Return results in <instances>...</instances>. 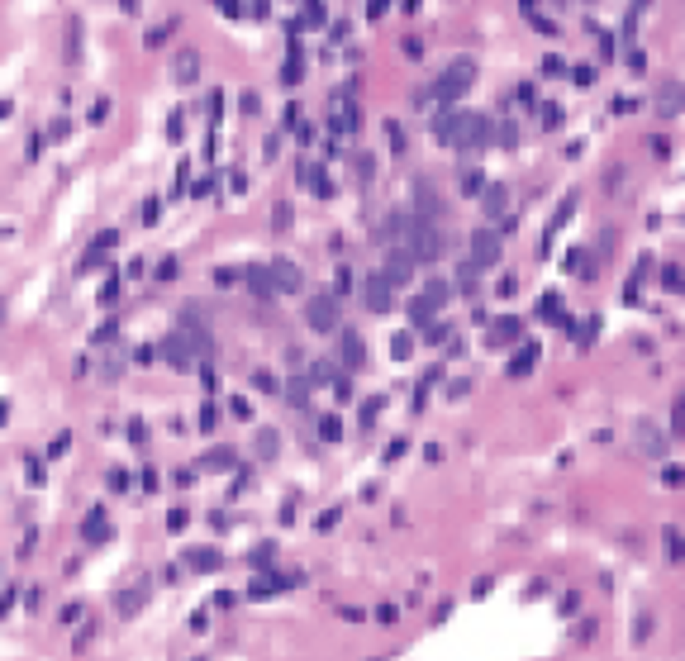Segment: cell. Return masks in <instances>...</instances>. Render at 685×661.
I'll return each mask as SVG.
<instances>
[{
  "label": "cell",
  "mask_w": 685,
  "mask_h": 661,
  "mask_svg": "<svg viewBox=\"0 0 685 661\" xmlns=\"http://www.w3.org/2000/svg\"><path fill=\"white\" fill-rule=\"evenodd\" d=\"M500 257V238H495V229H476L472 234V262L476 266H490Z\"/></svg>",
  "instance_id": "8fae6325"
},
{
  "label": "cell",
  "mask_w": 685,
  "mask_h": 661,
  "mask_svg": "<svg viewBox=\"0 0 685 661\" xmlns=\"http://www.w3.org/2000/svg\"><path fill=\"white\" fill-rule=\"evenodd\" d=\"M290 229V205H276V234H286Z\"/></svg>",
  "instance_id": "74e56055"
},
{
  "label": "cell",
  "mask_w": 685,
  "mask_h": 661,
  "mask_svg": "<svg viewBox=\"0 0 685 661\" xmlns=\"http://www.w3.org/2000/svg\"><path fill=\"white\" fill-rule=\"evenodd\" d=\"M638 452H642V457H666V438H661L657 428L642 423V428H638Z\"/></svg>",
  "instance_id": "ac0fdd59"
},
{
  "label": "cell",
  "mask_w": 685,
  "mask_h": 661,
  "mask_svg": "<svg viewBox=\"0 0 685 661\" xmlns=\"http://www.w3.org/2000/svg\"><path fill=\"white\" fill-rule=\"evenodd\" d=\"M452 286L467 295V300H472V295H481V266H476L472 257H462V262H457V281H452Z\"/></svg>",
  "instance_id": "5bb4252c"
},
{
  "label": "cell",
  "mask_w": 685,
  "mask_h": 661,
  "mask_svg": "<svg viewBox=\"0 0 685 661\" xmlns=\"http://www.w3.org/2000/svg\"><path fill=\"white\" fill-rule=\"evenodd\" d=\"M405 252H409L414 262H438V257H443V234H438V224L414 219V234L405 243Z\"/></svg>",
  "instance_id": "3957f363"
},
{
  "label": "cell",
  "mask_w": 685,
  "mask_h": 661,
  "mask_svg": "<svg viewBox=\"0 0 685 661\" xmlns=\"http://www.w3.org/2000/svg\"><path fill=\"white\" fill-rule=\"evenodd\" d=\"M448 281H428V286H423L419 291V300H414V305H409V314H414V324H433V314H438V310H443V305H448Z\"/></svg>",
  "instance_id": "5b68a950"
},
{
  "label": "cell",
  "mask_w": 685,
  "mask_h": 661,
  "mask_svg": "<svg viewBox=\"0 0 685 661\" xmlns=\"http://www.w3.org/2000/svg\"><path fill=\"white\" fill-rule=\"evenodd\" d=\"M319 438H324V443H338V438H342V419H333V414L319 419Z\"/></svg>",
  "instance_id": "d4e9b609"
},
{
  "label": "cell",
  "mask_w": 685,
  "mask_h": 661,
  "mask_svg": "<svg viewBox=\"0 0 685 661\" xmlns=\"http://www.w3.org/2000/svg\"><path fill=\"white\" fill-rule=\"evenodd\" d=\"M333 362H338L342 371H362V362H367V343H362V333L342 328L338 343H333Z\"/></svg>",
  "instance_id": "8992f818"
},
{
  "label": "cell",
  "mask_w": 685,
  "mask_h": 661,
  "mask_svg": "<svg viewBox=\"0 0 685 661\" xmlns=\"http://www.w3.org/2000/svg\"><path fill=\"white\" fill-rule=\"evenodd\" d=\"M414 266H419V262H414L405 248H391V252H386V266H381V276H386L391 286H405V281L414 276Z\"/></svg>",
  "instance_id": "30bf717a"
},
{
  "label": "cell",
  "mask_w": 685,
  "mask_h": 661,
  "mask_svg": "<svg viewBox=\"0 0 685 661\" xmlns=\"http://www.w3.org/2000/svg\"><path fill=\"white\" fill-rule=\"evenodd\" d=\"M347 291H352V271H347V266H338V276H333V295L342 300Z\"/></svg>",
  "instance_id": "f546056e"
},
{
  "label": "cell",
  "mask_w": 685,
  "mask_h": 661,
  "mask_svg": "<svg viewBox=\"0 0 685 661\" xmlns=\"http://www.w3.org/2000/svg\"><path fill=\"white\" fill-rule=\"evenodd\" d=\"M257 452H262V457H276V452H281V433H276V428H262V433H257Z\"/></svg>",
  "instance_id": "603a6c76"
},
{
  "label": "cell",
  "mask_w": 685,
  "mask_h": 661,
  "mask_svg": "<svg viewBox=\"0 0 685 661\" xmlns=\"http://www.w3.org/2000/svg\"><path fill=\"white\" fill-rule=\"evenodd\" d=\"M362 305H367V310H376V314H386V310L396 305V286H391L381 271H371L367 281H362Z\"/></svg>",
  "instance_id": "9c48e42d"
},
{
  "label": "cell",
  "mask_w": 685,
  "mask_h": 661,
  "mask_svg": "<svg viewBox=\"0 0 685 661\" xmlns=\"http://www.w3.org/2000/svg\"><path fill=\"white\" fill-rule=\"evenodd\" d=\"M205 466H210V471H229V466H234V452H210Z\"/></svg>",
  "instance_id": "f1b7e54d"
},
{
  "label": "cell",
  "mask_w": 685,
  "mask_h": 661,
  "mask_svg": "<svg viewBox=\"0 0 685 661\" xmlns=\"http://www.w3.org/2000/svg\"><path fill=\"white\" fill-rule=\"evenodd\" d=\"M305 324L315 333H338V295L333 291H319L305 300Z\"/></svg>",
  "instance_id": "277c9868"
},
{
  "label": "cell",
  "mask_w": 685,
  "mask_h": 661,
  "mask_svg": "<svg viewBox=\"0 0 685 661\" xmlns=\"http://www.w3.org/2000/svg\"><path fill=\"white\" fill-rule=\"evenodd\" d=\"M414 219H428V224L443 219V195L428 176H414Z\"/></svg>",
  "instance_id": "52a82bcc"
},
{
  "label": "cell",
  "mask_w": 685,
  "mask_h": 661,
  "mask_svg": "<svg viewBox=\"0 0 685 661\" xmlns=\"http://www.w3.org/2000/svg\"><path fill=\"white\" fill-rule=\"evenodd\" d=\"M481 181H485L481 172H462V195H476V190H481Z\"/></svg>",
  "instance_id": "4dcf8cb0"
},
{
  "label": "cell",
  "mask_w": 685,
  "mask_h": 661,
  "mask_svg": "<svg viewBox=\"0 0 685 661\" xmlns=\"http://www.w3.org/2000/svg\"><path fill=\"white\" fill-rule=\"evenodd\" d=\"M143 609V590H129V595H119V614L129 618V614H138Z\"/></svg>",
  "instance_id": "4316f807"
},
{
  "label": "cell",
  "mask_w": 685,
  "mask_h": 661,
  "mask_svg": "<svg viewBox=\"0 0 685 661\" xmlns=\"http://www.w3.org/2000/svg\"><path fill=\"white\" fill-rule=\"evenodd\" d=\"M661 281H666V291H681V266L671 262L666 271H661Z\"/></svg>",
  "instance_id": "1f68e13d"
},
{
  "label": "cell",
  "mask_w": 685,
  "mask_h": 661,
  "mask_svg": "<svg viewBox=\"0 0 685 661\" xmlns=\"http://www.w3.org/2000/svg\"><path fill=\"white\" fill-rule=\"evenodd\" d=\"M533 367H538V343H524L514 357H509V376H528Z\"/></svg>",
  "instance_id": "d6986e66"
},
{
  "label": "cell",
  "mask_w": 685,
  "mask_h": 661,
  "mask_svg": "<svg viewBox=\"0 0 685 661\" xmlns=\"http://www.w3.org/2000/svg\"><path fill=\"white\" fill-rule=\"evenodd\" d=\"M300 181L310 185L315 195H324V200L333 195V185H329V176H324V167H315V162H300Z\"/></svg>",
  "instance_id": "9a60e30c"
},
{
  "label": "cell",
  "mask_w": 685,
  "mask_h": 661,
  "mask_svg": "<svg viewBox=\"0 0 685 661\" xmlns=\"http://www.w3.org/2000/svg\"><path fill=\"white\" fill-rule=\"evenodd\" d=\"M485 143H500V148H514V143H519V129H514L509 119H490V124H485Z\"/></svg>",
  "instance_id": "e0dca14e"
},
{
  "label": "cell",
  "mask_w": 685,
  "mask_h": 661,
  "mask_svg": "<svg viewBox=\"0 0 685 661\" xmlns=\"http://www.w3.org/2000/svg\"><path fill=\"white\" fill-rule=\"evenodd\" d=\"M472 81H476V57H452L448 72L428 86V96H433V100H443V105H452V100L472 86Z\"/></svg>",
  "instance_id": "7a4b0ae2"
},
{
  "label": "cell",
  "mask_w": 685,
  "mask_h": 661,
  "mask_svg": "<svg viewBox=\"0 0 685 661\" xmlns=\"http://www.w3.org/2000/svg\"><path fill=\"white\" fill-rule=\"evenodd\" d=\"M481 205H485V214H490V219H500V214L509 210V190H504L500 181L485 185V190H481Z\"/></svg>",
  "instance_id": "2e32d148"
},
{
  "label": "cell",
  "mask_w": 685,
  "mask_h": 661,
  "mask_svg": "<svg viewBox=\"0 0 685 661\" xmlns=\"http://www.w3.org/2000/svg\"><path fill=\"white\" fill-rule=\"evenodd\" d=\"M391 357H396V362H409V357H414V338H409V333H396V338H391Z\"/></svg>",
  "instance_id": "7402d4cb"
},
{
  "label": "cell",
  "mask_w": 685,
  "mask_h": 661,
  "mask_svg": "<svg viewBox=\"0 0 685 661\" xmlns=\"http://www.w3.org/2000/svg\"><path fill=\"white\" fill-rule=\"evenodd\" d=\"M376 409H386V404H381V400H367V404H362V428L376 423Z\"/></svg>",
  "instance_id": "d6a6232c"
},
{
  "label": "cell",
  "mask_w": 685,
  "mask_h": 661,
  "mask_svg": "<svg viewBox=\"0 0 685 661\" xmlns=\"http://www.w3.org/2000/svg\"><path fill=\"white\" fill-rule=\"evenodd\" d=\"M543 124H548V129H557V124H562V109L548 105V109H543Z\"/></svg>",
  "instance_id": "f35d334b"
},
{
  "label": "cell",
  "mask_w": 685,
  "mask_h": 661,
  "mask_svg": "<svg viewBox=\"0 0 685 661\" xmlns=\"http://www.w3.org/2000/svg\"><path fill=\"white\" fill-rule=\"evenodd\" d=\"M423 338H428V343H448V328H443V324H428V333H423Z\"/></svg>",
  "instance_id": "8d00e7d4"
},
{
  "label": "cell",
  "mask_w": 685,
  "mask_h": 661,
  "mask_svg": "<svg viewBox=\"0 0 685 661\" xmlns=\"http://www.w3.org/2000/svg\"><path fill=\"white\" fill-rule=\"evenodd\" d=\"M253 386H257V390H276V376H271V371H253Z\"/></svg>",
  "instance_id": "836d02e7"
},
{
  "label": "cell",
  "mask_w": 685,
  "mask_h": 661,
  "mask_svg": "<svg viewBox=\"0 0 685 661\" xmlns=\"http://www.w3.org/2000/svg\"><path fill=\"white\" fill-rule=\"evenodd\" d=\"M105 514H100V509H96V514H91V519H86V538H91V542H105Z\"/></svg>",
  "instance_id": "cb8c5ba5"
},
{
  "label": "cell",
  "mask_w": 685,
  "mask_h": 661,
  "mask_svg": "<svg viewBox=\"0 0 685 661\" xmlns=\"http://www.w3.org/2000/svg\"><path fill=\"white\" fill-rule=\"evenodd\" d=\"M543 314H548V319H557V314H562V305H557V295H548V300H543Z\"/></svg>",
  "instance_id": "60d3db41"
},
{
  "label": "cell",
  "mask_w": 685,
  "mask_h": 661,
  "mask_svg": "<svg viewBox=\"0 0 685 661\" xmlns=\"http://www.w3.org/2000/svg\"><path fill=\"white\" fill-rule=\"evenodd\" d=\"M266 286H271V295H295L300 286H305V276H300V266H295V262L276 257V262L266 266Z\"/></svg>",
  "instance_id": "ba28073f"
},
{
  "label": "cell",
  "mask_w": 685,
  "mask_h": 661,
  "mask_svg": "<svg viewBox=\"0 0 685 661\" xmlns=\"http://www.w3.org/2000/svg\"><path fill=\"white\" fill-rule=\"evenodd\" d=\"M186 561H190V571H219V566H224V556L214 552V547H195Z\"/></svg>",
  "instance_id": "ffe728a7"
},
{
  "label": "cell",
  "mask_w": 685,
  "mask_h": 661,
  "mask_svg": "<svg viewBox=\"0 0 685 661\" xmlns=\"http://www.w3.org/2000/svg\"><path fill=\"white\" fill-rule=\"evenodd\" d=\"M248 281H253V295H262V300L271 295V286H266V271H262V266H253V271H248Z\"/></svg>",
  "instance_id": "83f0119b"
},
{
  "label": "cell",
  "mask_w": 685,
  "mask_h": 661,
  "mask_svg": "<svg viewBox=\"0 0 685 661\" xmlns=\"http://www.w3.org/2000/svg\"><path fill=\"white\" fill-rule=\"evenodd\" d=\"M671 409H676V414H671V428H676V433H685V400H676Z\"/></svg>",
  "instance_id": "e575fe53"
},
{
  "label": "cell",
  "mask_w": 685,
  "mask_h": 661,
  "mask_svg": "<svg viewBox=\"0 0 685 661\" xmlns=\"http://www.w3.org/2000/svg\"><path fill=\"white\" fill-rule=\"evenodd\" d=\"M333 129H338V133H357V109H352V105L338 109V114H333Z\"/></svg>",
  "instance_id": "484cf974"
},
{
  "label": "cell",
  "mask_w": 685,
  "mask_h": 661,
  "mask_svg": "<svg viewBox=\"0 0 685 661\" xmlns=\"http://www.w3.org/2000/svg\"><path fill=\"white\" fill-rule=\"evenodd\" d=\"M580 5H595V0H580Z\"/></svg>",
  "instance_id": "b9f144b4"
},
{
  "label": "cell",
  "mask_w": 685,
  "mask_h": 661,
  "mask_svg": "<svg viewBox=\"0 0 685 661\" xmlns=\"http://www.w3.org/2000/svg\"><path fill=\"white\" fill-rule=\"evenodd\" d=\"M681 556H685L681 529H676V524H666V561H671V566H676V561H681Z\"/></svg>",
  "instance_id": "44dd1931"
},
{
  "label": "cell",
  "mask_w": 685,
  "mask_h": 661,
  "mask_svg": "<svg viewBox=\"0 0 685 661\" xmlns=\"http://www.w3.org/2000/svg\"><path fill=\"white\" fill-rule=\"evenodd\" d=\"M485 124H490V119L452 105V109H443V114L433 119V133H438L448 148H485Z\"/></svg>",
  "instance_id": "6da1fadb"
},
{
  "label": "cell",
  "mask_w": 685,
  "mask_h": 661,
  "mask_svg": "<svg viewBox=\"0 0 685 661\" xmlns=\"http://www.w3.org/2000/svg\"><path fill=\"white\" fill-rule=\"evenodd\" d=\"M519 333H524L519 319H495L490 333H485V343H490V347H509V343H519Z\"/></svg>",
  "instance_id": "4fadbf2b"
},
{
  "label": "cell",
  "mask_w": 685,
  "mask_h": 661,
  "mask_svg": "<svg viewBox=\"0 0 685 661\" xmlns=\"http://www.w3.org/2000/svg\"><path fill=\"white\" fill-rule=\"evenodd\" d=\"M490 585H495V576H481V581L472 585V595H490Z\"/></svg>",
  "instance_id": "ab89813d"
},
{
  "label": "cell",
  "mask_w": 685,
  "mask_h": 661,
  "mask_svg": "<svg viewBox=\"0 0 685 661\" xmlns=\"http://www.w3.org/2000/svg\"><path fill=\"white\" fill-rule=\"evenodd\" d=\"M681 100H685L681 81H661V91H657V114L661 119H676V114H681Z\"/></svg>",
  "instance_id": "7c38bea8"
},
{
  "label": "cell",
  "mask_w": 685,
  "mask_h": 661,
  "mask_svg": "<svg viewBox=\"0 0 685 661\" xmlns=\"http://www.w3.org/2000/svg\"><path fill=\"white\" fill-rule=\"evenodd\" d=\"M543 72H548V77H562V72H566V62H562V57H543Z\"/></svg>",
  "instance_id": "d590c367"
}]
</instances>
